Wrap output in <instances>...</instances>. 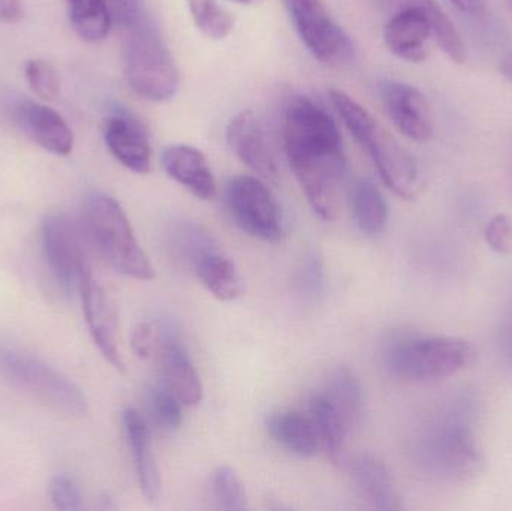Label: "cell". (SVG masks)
Returning <instances> with one entry per match:
<instances>
[{
    "label": "cell",
    "instance_id": "cell-39",
    "mask_svg": "<svg viewBox=\"0 0 512 511\" xmlns=\"http://www.w3.org/2000/svg\"><path fill=\"white\" fill-rule=\"evenodd\" d=\"M234 2L249 3V2H252V0H234Z\"/></svg>",
    "mask_w": 512,
    "mask_h": 511
},
{
    "label": "cell",
    "instance_id": "cell-6",
    "mask_svg": "<svg viewBox=\"0 0 512 511\" xmlns=\"http://www.w3.org/2000/svg\"><path fill=\"white\" fill-rule=\"evenodd\" d=\"M123 63L126 81L135 95L156 104L176 96L179 69L149 18L126 29Z\"/></svg>",
    "mask_w": 512,
    "mask_h": 511
},
{
    "label": "cell",
    "instance_id": "cell-27",
    "mask_svg": "<svg viewBox=\"0 0 512 511\" xmlns=\"http://www.w3.org/2000/svg\"><path fill=\"white\" fill-rule=\"evenodd\" d=\"M209 495L218 510L245 511L248 509L245 485L236 470L228 465H221L213 471L209 480Z\"/></svg>",
    "mask_w": 512,
    "mask_h": 511
},
{
    "label": "cell",
    "instance_id": "cell-29",
    "mask_svg": "<svg viewBox=\"0 0 512 511\" xmlns=\"http://www.w3.org/2000/svg\"><path fill=\"white\" fill-rule=\"evenodd\" d=\"M325 287L324 266L316 254L304 255L295 272V288L306 300H316Z\"/></svg>",
    "mask_w": 512,
    "mask_h": 511
},
{
    "label": "cell",
    "instance_id": "cell-28",
    "mask_svg": "<svg viewBox=\"0 0 512 511\" xmlns=\"http://www.w3.org/2000/svg\"><path fill=\"white\" fill-rule=\"evenodd\" d=\"M195 26L212 39H224L234 29V17L216 0H188Z\"/></svg>",
    "mask_w": 512,
    "mask_h": 511
},
{
    "label": "cell",
    "instance_id": "cell-21",
    "mask_svg": "<svg viewBox=\"0 0 512 511\" xmlns=\"http://www.w3.org/2000/svg\"><path fill=\"white\" fill-rule=\"evenodd\" d=\"M268 434L283 449L300 458H313L318 453V432L312 416L300 411H279L267 422Z\"/></svg>",
    "mask_w": 512,
    "mask_h": 511
},
{
    "label": "cell",
    "instance_id": "cell-2",
    "mask_svg": "<svg viewBox=\"0 0 512 511\" xmlns=\"http://www.w3.org/2000/svg\"><path fill=\"white\" fill-rule=\"evenodd\" d=\"M328 95L352 137L372 159L387 188L403 200L417 198L423 191V179L414 156L348 93L330 89Z\"/></svg>",
    "mask_w": 512,
    "mask_h": 511
},
{
    "label": "cell",
    "instance_id": "cell-36",
    "mask_svg": "<svg viewBox=\"0 0 512 511\" xmlns=\"http://www.w3.org/2000/svg\"><path fill=\"white\" fill-rule=\"evenodd\" d=\"M23 18L21 0H0V20L5 23H18Z\"/></svg>",
    "mask_w": 512,
    "mask_h": 511
},
{
    "label": "cell",
    "instance_id": "cell-22",
    "mask_svg": "<svg viewBox=\"0 0 512 511\" xmlns=\"http://www.w3.org/2000/svg\"><path fill=\"white\" fill-rule=\"evenodd\" d=\"M201 284L221 302H233L242 296L243 285L236 264L215 249L201 254L194 261Z\"/></svg>",
    "mask_w": 512,
    "mask_h": 511
},
{
    "label": "cell",
    "instance_id": "cell-5",
    "mask_svg": "<svg viewBox=\"0 0 512 511\" xmlns=\"http://www.w3.org/2000/svg\"><path fill=\"white\" fill-rule=\"evenodd\" d=\"M84 227L104 260L122 275L152 281L155 267L141 248L125 210L114 198L95 194L84 209Z\"/></svg>",
    "mask_w": 512,
    "mask_h": 511
},
{
    "label": "cell",
    "instance_id": "cell-26",
    "mask_svg": "<svg viewBox=\"0 0 512 511\" xmlns=\"http://www.w3.org/2000/svg\"><path fill=\"white\" fill-rule=\"evenodd\" d=\"M69 21L77 35L87 42L107 38L113 26V15L105 0H66Z\"/></svg>",
    "mask_w": 512,
    "mask_h": 511
},
{
    "label": "cell",
    "instance_id": "cell-10",
    "mask_svg": "<svg viewBox=\"0 0 512 511\" xmlns=\"http://www.w3.org/2000/svg\"><path fill=\"white\" fill-rule=\"evenodd\" d=\"M225 200L234 222L249 236L268 243L282 239V212L264 180L252 176L233 177L225 188Z\"/></svg>",
    "mask_w": 512,
    "mask_h": 511
},
{
    "label": "cell",
    "instance_id": "cell-16",
    "mask_svg": "<svg viewBox=\"0 0 512 511\" xmlns=\"http://www.w3.org/2000/svg\"><path fill=\"white\" fill-rule=\"evenodd\" d=\"M15 120L27 137L47 152L60 156L72 152V129L53 108L38 102L23 101L15 107Z\"/></svg>",
    "mask_w": 512,
    "mask_h": 511
},
{
    "label": "cell",
    "instance_id": "cell-33",
    "mask_svg": "<svg viewBox=\"0 0 512 511\" xmlns=\"http://www.w3.org/2000/svg\"><path fill=\"white\" fill-rule=\"evenodd\" d=\"M487 245L499 255H512V219L505 213L493 216L484 230Z\"/></svg>",
    "mask_w": 512,
    "mask_h": 511
},
{
    "label": "cell",
    "instance_id": "cell-30",
    "mask_svg": "<svg viewBox=\"0 0 512 511\" xmlns=\"http://www.w3.org/2000/svg\"><path fill=\"white\" fill-rule=\"evenodd\" d=\"M182 402L167 389V387H156L150 390V408L153 417L159 426L174 431L183 422Z\"/></svg>",
    "mask_w": 512,
    "mask_h": 511
},
{
    "label": "cell",
    "instance_id": "cell-9",
    "mask_svg": "<svg viewBox=\"0 0 512 511\" xmlns=\"http://www.w3.org/2000/svg\"><path fill=\"white\" fill-rule=\"evenodd\" d=\"M304 47L325 65L339 66L354 59L351 36L334 20L322 0H282Z\"/></svg>",
    "mask_w": 512,
    "mask_h": 511
},
{
    "label": "cell",
    "instance_id": "cell-40",
    "mask_svg": "<svg viewBox=\"0 0 512 511\" xmlns=\"http://www.w3.org/2000/svg\"><path fill=\"white\" fill-rule=\"evenodd\" d=\"M510 347H511V354H512V333H511V339H510Z\"/></svg>",
    "mask_w": 512,
    "mask_h": 511
},
{
    "label": "cell",
    "instance_id": "cell-13",
    "mask_svg": "<svg viewBox=\"0 0 512 511\" xmlns=\"http://www.w3.org/2000/svg\"><path fill=\"white\" fill-rule=\"evenodd\" d=\"M379 95L391 122L405 137L417 143H427L433 137L432 111L417 87L384 80L379 83Z\"/></svg>",
    "mask_w": 512,
    "mask_h": 511
},
{
    "label": "cell",
    "instance_id": "cell-41",
    "mask_svg": "<svg viewBox=\"0 0 512 511\" xmlns=\"http://www.w3.org/2000/svg\"><path fill=\"white\" fill-rule=\"evenodd\" d=\"M508 3H510L511 9H512V0H508Z\"/></svg>",
    "mask_w": 512,
    "mask_h": 511
},
{
    "label": "cell",
    "instance_id": "cell-4",
    "mask_svg": "<svg viewBox=\"0 0 512 511\" xmlns=\"http://www.w3.org/2000/svg\"><path fill=\"white\" fill-rule=\"evenodd\" d=\"M474 344L454 336H412L390 342L385 363L394 377L409 383H430L454 377L477 360Z\"/></svg>",
    "mask_w": 512,
    "mask_h": 511
},
{
    "label": "cell",
    "instance_id": "cell-37",
    "mask_svg": "<svg viewBox=\"0 0 512 511\" xmlns=\"http://www.w3.org/2000/svg\"><path fill=\"white\" fill-rule=\"evenodd\" d=\"M463 14L480 15L486 11L489 0H450Z\"/></svg>",
    "mask_w": 512,
    "mask_h": 511
},
{
    "label": "cell",
    "instance_id": "cell-7",
    "mask_svg": "<svg viewBox=\"0 0 512 511\" xmlns=\"http://www.w3.org/2000/svg\"><path fill=\"white\" fill-rule=\"evenodd\" d=\"M0 378L56 413L68 417L87 414L83 392L62 372L29 354L0 345Z\"/></svg>",
    "mask_w": 512,
    "mask_h": 511
},
{
    "label": "cell",
    "instance_id": "cell-23",
    "mask_svg": "<svg viewBox=\"0 0 512 511\" xmlns=\"http://www.w3.org/2000/svg\"><path fill=\"white\" fill-rule=\"evenodd\" d=\"M349 201L352 218L361 233L375 237L385 230L388 224V204L372 180H357L352 186Z\"/></svg>",
    "mask_w": 512,
    "mask_h": 511
},
{
    "label": "cell",
    "instance_id": "cell-20",
    "mask_svg": "<svg viewBox=\"0 0 512 511\" xmlns=\"http://www.w3.org/2000/svg\"><path fill=\"white\" fill-rule=\"evenodd\" d=\"M352 480L360 497L372 509L394 511L402 507L387 465L376 456H358L352 464Z\"/></svg>",
    "mask_w": 512,
    "mask_h": 511
},
{
    "label": "cell",
    "instance_id": "cell-18",
    "mask_svg": "<svg viewBox=\"0 0 512 511\" xmlns=\"http://www.w3.org/2000/svg\"><path fill=\"white\" fill-rule=\"evenodd\" d=\"M123 431L131 450L141 492L149 501H156L161 494V476L153 453L152 435L146 419L134 408L122 414Z\"/></svg>",
    "mask_w": 512,
    "mask_h": 511
},
{
    "label": "cell",
    "instance_id": "cell-32",
    "mask_svg": "<svg viewBox=\"0 0 512 511\" xmlns=\"http://www.w3.org/2000/svg\"><path fill=\"white\" fill-rule=\"evenodd\" d=\"M48 495H50L56 509L65 511L81 509L83 498H81L80 489H78L74 479L66 476V474H60V476L51 480Z\"/></svg>",
    "mask_w": 512,
    "mask_h": 511
},
{
    "label": "cell",
    "instance_id": "cell-25",
    "mask_svg": "<svg viewBox=\"0 0 512 511\" xmlns=\"http://www.w3.org/2000/svg\"><path fill=\"white\" fill-rule=\"evenodd\" d=\"M324 395L336 408L349 432L360 425L364 410V392L360 378L352 369L340 366L328 381Z\"/></svg>",
    "mask_w": 512,
    "mask_h": 511
},
{
    "label": "cell",
    "instance_id": "cell-31",
    "mask_svg": "<svg viewBox=\"0 0 512 511\" xmlns=\"http://www.w3.org/2000/svg\"><path fill=\"white\" fill-rule=\"evenodd\" d=\"M27 83L30 89L44 101H53L59 95L60 78L53 65L45 60H30L26 68Z\"/></svg>",
    "mask_w": 512,
    "mask_h": 511
},
{
    "label": "cell",
    "instance_id": "cell-1",
    "mask_svg": "<svg viewBox=\"0 0 512 511\" xmlns=\"http://www.w3.org/2000/svg\"><path fill=\"white\" fill-rule=\"evenodd\" d=\"M283 141L289 165L310 206L324 221H333L348 171L333 117L306 96H295L283 114Z\"/></svg>",
    "mask_w": 512,
    "mask_h": 511
},
{
    "label": "cell",
    "instance_id": "cell-14",
    "mask_svg": "<svg viewBox=\"0 0 512 511\" xmlns=\"http://www.w3.org/2000/svg\"><path fill=\"white\" fill-rule=\"evenodd\" d=\"M228 146L234 155L268 183H277L279 168L264 126L252 111H242L227 126Z\"/></svg>",
    "mask_w": 512,
    "mask_h": 511
},
{
    "label": "cell",
    "instance_id": "cell-34",
    "mask_svg": "<svg viewBox=\"0 0 512 511\" xmlns=\"http://www.w3.org/2000/svg\"><path fill=\"white\" fill-rule=\"evenodd\" d=\"M131 347L135 356L143 360H149L159 353L161 338H159L152 324L141 323L132 332Z\"/></svg>",
    "mask_w": 512,
    "mask_h": 511
},
{
    "label": "cell",
    "instance_id": "cell-3",
    "mask_svg": "<svg viewBox=\"0 0 512 511\" xmlns=\"http://www.w3.org/2000/svg\"><path fill=\"white\" fill-rule=\"evenodd\" d=\"M382 2L399 8L384 27L385 45L394 56L405 62H423L429 56V41L433 36L453 62L465 63L462 36L435 0Z\"/></svg>",
    "mask_w": 512,
    "mask_h": 511
},
{
    "label": "cell",
    "instance_id": "cell-11",
    "mask_svg": "<svg viewBox=\"0 0 512 511\" xmlns=\"http://www.w3.org/2000/svg\"><path fill=\"white\" fill-rule=\"evenodd\" d=\"M42 254L48 270L65 293L80 287L81 276L90 267L80 228L65 215H51L42 224Z\"/></svg>",
    "mask_w": 512,
    "mask_h": 511
},
{
    "label": "cell",
    "instance_id": "cell-24",
    "mask_svg": "<svg viewBox=\"0 0 512 511\" xmlns=\"http://www.w3.org/2000/svg\"><path fill=\"white\" fill-rule=\"evenodd\" d=\"M310 416L315 423L319 443L330 461L336 465L343 464L346 438L351 432L324 393L313 396L310 401Z\"/></svg>",
    "mask_w": 512,
    "mask_h": 511
},
{
    "label": "cell",
    "instance_id": "cell-15",
    "mask_svg": "<svg viewBox=\"0 0 512 511\" xmlns=\"http://www.w3.org/2000/svg\"><path fill=\"white\" fill-rule=\"evenodd\" d=\"M104 140L111 155L128 170L149 173L152 146L143 123L128 113H114L105 120Z\"/></svg>",
    "mask_w": 512,
    "mask_h": 511
},
{
    "label": "cell",
    "instance_id": "cell-12",
    "mask_svg": "<svg viewBox=\"0 0 512 511\" xmlns=\"http://www.w3.org/2000/svg\"><path fill=\"white\" fill-rule=\"evenodd\" d=\"M78 293L83 302L87 329L99 353L117 371L125 369L119 348V323L116 309L101 282L96 279L92 266L81 276Z\"/></svg>",
    "mask_w": 512,
    "mask_h": 511
},
{
    "label": "cell",
    "instance_id": "cell-19",
    "mask_svg": "<svg viewBox=\"0 0 512 511\" xmlns=\"http://www.w3.org/2000/svg\"><path fill=\"white\" fill-rule=\"evenodd\" d=\"M158 354L161 359L165 387L185 407H195L200 404L204 395L203 384L182 344L173 336H167L161 339Z\"/></svg>",
    "mask_w": 512,
    "mask_h": 511
},
{
    "label": "cell",
    "instance_id": "cell-17",
    "mask_svg": "<svg viewBox=\"0 0 512 511\" xmlns=\"http://www.w3.org/2000/svg\"><path fill=\"white\" fill-rule=\"evenodd\" d=\"M165 173L195 197L210 201L216 197V180L209 161L201 150L188 144H173L161 156Z\"/></svg>",
    "mask_w": 512,
    "mask_h": 511
},
{
    "label": "cell",
    "instance_id": "cell-35",
    "mask_svg": "<svg viewBox=\"0 0 512 511\" xmlns=\"http://www.w3.org/2000/svg\"><path fill=\"white\" fill-rule=\"evenodd\" d=\"M105 2L113 15V21L125 30L147 18L141 0H105Z\"/></svg>",
    "mask_w": 512,
    "mask_h": 511
},
{
    "label": "cell",
    "instance_id": "cell-38",
    "mask_svg": "<svg viewBox=\"0 0 512 511\" xmlns=\"http://www.w3.org/2000/svg\"><path fill=\"white\" fill-rule=\"evenodd\" d=\"M501 72L505 78H508V80L512 81V53L508 54V56L502 60Z\"/></svg>",
    "mask_w": 512,
    "mask_h": 511
},
{
    "label": "cell",
    "instance_id": "cell-8",
    "mask_svg": "<svg viewBox=\"0 0 512 511\" xmlns=\"http://www.w3.org/2000/svg\"><path fill=\"white\" fill-rule=\"evenodd\" d=\"M418 455L430 473L448 482H469L484 465L471 423L456 414H450L424 434Z\"/></svg>",
    "mask_w": 512,
    "mask_h": 511
}]
</instances>
